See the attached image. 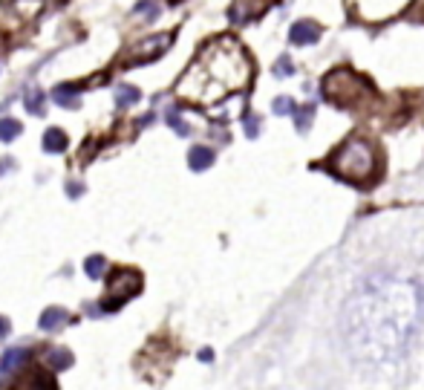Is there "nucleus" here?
Listing matches in <instances>:
<instances>
[{
  "label": "nucleus",
  "instance_id": "obj_1",
  "mask_svg": "<svg viewBox=\"0 0 424 390\" xmlns=\"http://www.w3.org/2000/svg\"><path fill=\"white\" fill-rule=\"evenodd\" d=\"M421 318V292L410 281L369 278L358 286L340 315L349 355L358 362H389L401 355Z\"/></svg>",
  "mask_w": 424,
  "mask_h": 390
},
{
  "label": "nucleus",
  "instance_id": "obj_2",
  "mask_svg": "<svg viewBox=\"0 0 424 390\" xmlns=\"http://www.w3.org/2000/svg\"><path fill=\"white\" fill-rule=\"evenodd\" d=\"M251 81V61L246 50L234 38L211 41L197 55V61L188 67V73L179 78L176 93L188 102L214 104L225 95L246 90Z\"/></svg>",
  "mask_w": 424,
  "mask_h": 390
},
{
  "label": "nucleus",
  "instance_id": "obj_3",
  "mask_svg": "<svg viewBox=\"0 0 424 390\" xmlns=\"http://www.w3.org/2000/svg\"><path fill=\"white\" fill-rule=\"evenodd\" d=\"M332 171L340 176V180H349L358 185L372 183L375 168H378V156H375V148L367 139H347L340 148L332 154L329 159Z\"/></svg>",
  "mask_w": 424,
  "mask_h": 390
},
{
  "label": "nucleus",
  "instance_id": "obj_4",
  "mask_svg": "<svg viewBox=\"0 0 424 390\" xmlns=\"http://www.w3.org/2000/svg\"><path fill=\"white\" fill-rule=\"evenodd\" d=\"M367 84L355 73L349 70H335L332 75H326L323 81V99L326 102H335L340 107H352L361 102V95H367Z\"/></svg>",
  "mask_w": 424,
  "mask_h": 390
},
{
  "label": "nucleus",
  "instance_id": "obj_5",
  "mask_svg": "<svg viewBox=\"0 0 424 390\" xmlns=\"http://www.w3.org/2000/svg\"><path fill=\"white\" fill-rule=\"evenodd\" d=\"M3 390H58V384L46 367H26L23 373H18V379L9 382Z\"/></svg>",
  "mask_w": 424,
  "mask_h": 390
},
{
  "label": "nucleus",
  "instance_id": "obj_6",
  "mask_svg": "<svg viewBox=\"0 0 424 390\" xmlns=\"http://www.w3.org/2000/svg\"><path fill=\"white\" fill-rule=\"evenodd\" d=\"M139 289H142L139 272H133V269H119L116 278H110V298L107 301H116V306H122L130 295H136Z\"/></svg>",
  "mask_w": 424,
  "mask_h": 390
},
{
  "label": "nucleus",
  "instance_id": "obj_7",
  "mask_svg": "<svg viewBox=\"0 0 424 390\" xmlns=\"http://www.w3.org/2000/svg\"><path fill=\"white\" fill-rule=\"evenodd\" d=\"M171 46V35H156V38H148L142 41L139 46H133V53H130V61L133 64H148L153 58H159Z\"/></svg>",
  "mask_w": 424,
  "mask_h": 390
},
{
  "label": "nucleus",
  "instance_id": "obj_8",
  "mask_svg": "<svg viewBox=\"0 0 424 390\" xmlns=\"http://www.w3.org/2000/svg\"><path fill=\"white\" fill-rule=\"evenodd\" d=\"M289 41L295 46H312L320 41V26L315 21H298L289 29Z\"/></svg>",
  "mask_w": 424,
  "mask_h": 390
},
{
  "label": "nucleus",
  "instance_id": "obj_9",
  "mask_svg": "<svg viewBox=\"0 0 424 390\" xmlns=\"http://www.w3.org/2000/svg\"><path fill=\"white\" fill-rule=\"evenodd\" d=\"M29 362V350L26 347H12L3 353V359H0V376H9L15 370H23V364Z\"/></svg>",
  "mask_w": 424,
  "mask_h": 390
},
{
  "label": "nucleus",
  "instance_id": "obj_10",
  "mask_svg": "<svg viewBox=\"0 0 424 390\" xmlns=\"http://www.w3.org/2000/svg\"><path fill=\"white\" fill-rule=\"evenodd\" d=\"M64 324H70V313L61 310V306H50V310H44L41 318H38V327L44 333H55V330L64 327Z\"/></svg>",
  "mask_w": 424,
  "mask_h": 390
},
{
  "label": "nucleus",
  "instance_id": "obj_11",
  "mask_svg": "<svg viewBox=\"0 0 424 390\" xmlns=\"http://www.w3.org/2000/svg\"><path fill=\"white\" fill-rule=\"evenodd\" d=\"M188 165H191V171H208L214 165V151L205 148V145H193L188 151Z\"/></svg>",
  "mask_w": 424,
  "mask_h": 390
},
{
  "label": "nucleus",
  "instance_id": "obj_12",
  "mask_svg": "<svg viewBox=\"0 0 424 390\" xmlns=\"http://www.w3.org/2000/svg\"><path fill=\"white\" fill-rule=\"evenodd\" d=\"M78 95H81V93H78V87H75V84H58V87L52 90V99H55V104H61V107H70V110H73V107H78V102H81Z\"/></svg>",
  "mask_w": 424,
  "mask_h": 390
},
{
  "label": "nucleus",
  "instance_id": "obj_13",
  "mask_svg": "<svg viewBox=\"0 0 424 390\" xmlns=\"http://www.w3.org/2000/svg\"><path fill=\"white\" fill-rule=\"evenodd\" d=\"M44 151L46 154H64L67 151V133L58 130V127H50L44 133Z\"/></svg>",
  "mask_w": 424,
  "mask_h": 390
},
{
  "label": "nucleus",
  "instance_id": "obj_14",
  "mask_svg": "<svg viewBox=\"0 0 424 390\" xmlns=\"http://www.w3.org/2000/svg\"><path fill=\"white\" fill-rule=\"evenodd\" d=\"M23 107L32 113V116H44V110H46V93L44 90H29L23 95Z\"/></svg>",
  "mask_w": 424,
  "mask_h": 390
},
{
  "label": "nucleus",
  "instance_id": "obj_15",
  "mask_svg": "<svg viewBox=\"0 0 424 390\" xmlns=\"http://www.w3.org/2000/svg\"><path fill=\"white\" fill-rule=\"evenodd\" d=\"M46 362H50V367L52 370H67V367H73V353L70 350H64V347H55V350H50L46 353Z\"/></svg>",
  "mask_w": 424,
  "mask_h": 390
},
{
  "label": "nucleus",
  "instance_id": "obj_16",
  "mask_svg": "<svg viewBox=\"0 0 424 390\" xmlns=\"http://www.w3.org/2000/svg\"><path fill=\"white\" fill-rule=\"evenodd\" d=\"M21 133H23V127H21L18 119H9V116L0 119V142H12V139H18Z\"/></svg>",
  "mask_w": 424,
  "mask_h": 390
},
{
  "label": "nucleus",
  "instance_id": "obj_17",
  "mask_svg": "<svg viewBox=\"0 0 424 390\" xmlns=\"http://www.w3.org/2000/svg\"><path fill=\"white\" fill-rule=\"evenodd\" d=\"M312 116H315V104H303L295 113V124H298V133H306L312 127Z\"/></svg>",
  "mask_w": 424,
  "mask_h": 390
},
{
  "label": "nucleus",
  "instance_id": "obj_18",
  "mask_svg": "<svg viewBox=\"0 0 424 390\" xmlns=\"http://www.w3.org/2000/svg\"><path fill=\"white\" fill-rule=\"evenodd\" d=\"M104 269H107V260H104L102 254H90V257L84 260V272H87V278H102Z\"/></svg>",
  "mask_w": 424,
  "mask_h": 390
},
{
  "label": "nucleus",
  "instance_id": "obj_19",
  "mask_svg": "<svg viewBox=\"0 0 424 390\" xmlns=\"http://www.w3.org/2000/svg\"><path fill=\"white\" fill-rule=\"evenodd\" d=\"M136 102H139V90L136 87L122 84L116 90V107H130V104H136Z\"/></svg>",
  "mask_w": 424,
  "mask_h": 390
},
{
  "label": "nucleus",
  "instance_id": "obj_20",
  "mask_svg": "<svg viewBox=\"0 0 424 390\" xmlns=\"http://www.w3.org/2000/svg\"><path fill=\"white\" fill-rule=\"evenodd\" d=\"M271 110L277 113V116H295V113H298V104L291 102L289 95H280V99L271 102Z\"/></svg>",
  "mask_w": 424,
  "mask_h": 390
},
{
  "label": "nucleus",
  "instance_id": "obj_21",
  "mask_svg": "<svg viewBox=\"0 0 424 390\" xmlns=\"http://www.w3.org/2000/svg\"><path fill=\"white\" fill-rule=\"evenodd\" d=\"M242 127H246L249 139H257V133H260V116L257 113H246V116H242Z\"/></svg>",
  "mask_w": 424,
  "mask_h": 390
},
{
  "label": "nucleus",
  "instance_id": "obj_22",
  "mask_svg": "<svg viewBox=\"0 0 424 390\" xmlns=\"http://www.w3.org/2000/svg\"><path fill=\"white\" fill-rule=\"evenodd\" d=\"M274 75H277V78H289V75H295V64H291L289 55H283L280 61L274 64Z\"/></svg>",
  "mask_w": 424,
  "mask_h": 390
},
{
  "label": "nucleus",
  "instance_id": "obj_23",
  "mask_svg": "<svg viewBox=\"0 0 424 390\" xmlns=\"http://www.w3.org/2000/svg\"><path fill=\"white\" fill-rule=\"evenodd\" d=\"M168 124H171V127L176 130V133H182V136H188V133H191V127H188V124H185L182 119H179L176 113H168Z\"/></svg>",
  "mask_w": 424,
  "mask_h": 390
},
{
  "label": "nucleus",
  "instance_id": "obj_24",
  "mask_svg": "<svg viewBox=\"0 0 424 390\" xmlns=\"http://www.w3.org/2000/svg\"><path fill=\"white\" fill-rule=\"evenodd\" d=\"M133 12H136V15H153V18H156V15H159V6L153 3V0H142V3H136Z\"/></svg>",
  "mask_w": 424,
  "mask_h": 390
},
{
  "label": "nucleus",
  "instance_id": "obj_25",
  "mask_svg": "<svg viewBox=\"0 0 424 390\" xmlns=\"http://www.w3.org/2000/svg\"><path fill=\"white\" fill-rule=\"evenodd\" d=\"M9 333H12V324H9V318L0 315V338H6Z\"/></svg>",
  "mask_w": 424,
  "mask_h": 390
},
{
  "label": "nucleus",
  "instance_id": "obj_26",
  "mask_svg": "<svg viewBox=\"0 0 424 390\" xmlns=\"http://www.w3.org/2000/svg\"><path fill=\"white\" fill-rule=\"evenodd\" d=\"M70 197H78V194H81V183H70Z\"/></svg>",
  "mask_w": 424,
  "mask_h": 390
}]
</instances>
